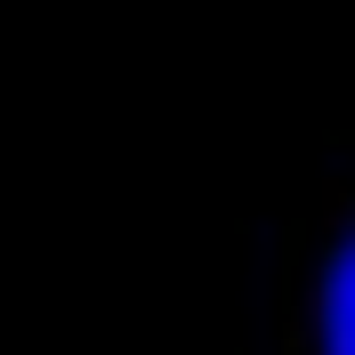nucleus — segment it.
<instances>
[{"label": "nucleus", "instance_id": "f257e3e1", "mask_svg": "<svg viewBox=\"0 0 355 355\" xmlns=\"http://www.w3.org/2000/svg\"><path fill=\"white\" fill-rule=\"evenodd\" d=\"M323 355H355V234L339 243L331 283H323Z\"/></svg>", "mask_w": 355, "mask_h": 355}]
</instances>
